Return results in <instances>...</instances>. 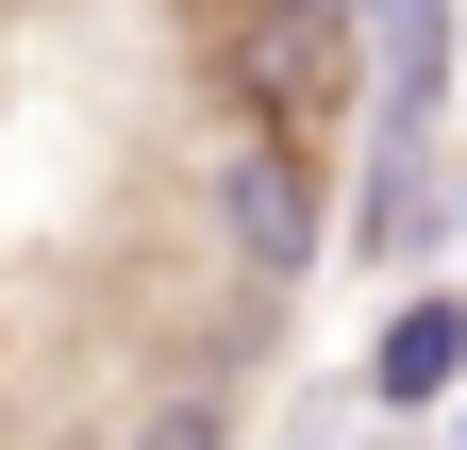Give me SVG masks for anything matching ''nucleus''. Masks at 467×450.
<instances>
[{
  "label": "nucleus",
  "mask_w": 467,
  "mask_h": 450,
  "mask_svg": "<svg viewBox=\"0 0 467 450\" xmlns=\"http://www.w3.org/2000/svg\"><path fill=\"white\" fill-rule=\"evenodd\" d=\"M201 84L234 100V134H284V150L334 167L350 100H384L368 0H217V17H201Z\"/></svg>",
  "instance_id": "f257e3e1"
},
{
  "label": "nucleus",
  "mask_w": 467,
  "mask_h": 450,
  "mask_svg": "<svg viewBox=\"0 0 467 450\" xmlns=\"http://www.w3.org/2000/svg\"><path fill=\"white\" fill-rule=\"evenodd\" d=\"M217 234L251 251V284H301V267H317V234H334L317 150H284V134H217Z\"/></svg>",
  "instance_id": "f03ea898"
},
{
  "label": "nucleus",
  "mask_w": 467,
  "mask_h": 450,
  "mask_svg": "<svg viewBox=\"0 0 467 450\" xmlns=\"http://www.w3.org/2000/svg\"><path fill=\"white\" fill-rule=\"evenodd\" d=\"M451 384H467V301H434V284H418V301L368 333V401H384V417H434Z\"/></svg>",
  "instance_id": "7ed1b4c3"
},
{
  "label": "nucleus",
  "mask_w": 467,
  "mask_h": 450,
  "mask_svg": "<svg viewBox=\"0 0 467 450\" xmlns=\"http://www.w3.org/2000/svg\"><path fill=\"white\" fill-rule=\"evenodd\" d=\"M350 251H368V267H418V251H434V118H384V167H368Z\"/></svg>",
  "instance_id": "20e7f679"
},
{
  "label": "nucleus",
  "mask_w": 467,
  "mask_h": 450,
  "mask_svg": "<svg viewBox=\"0 0 467 450\" xmlns=\"http://www.w3.org/2000/svg\"><path fill=\"white\" fill-rule=\"evenodd\" d=\"M451 34H467V0H368V67H384V118H434V100H451Z\"/></svg>",
  "instance_id": "39448f33"
},
{
  "label": "nucleus",
  "mask_w": 467,
  "mask_h": 450,
  "mask_svg": "<svg viewBox=\"0 0 467 450\" xmlns=\"http://www.w3.org/2000/svg\"><path fill=\"white\" fill-rule=\"evenodd\" d=\"M134 450H217V401H167V417H150Z\"/></svg>",
  "instance_id": "423d86ee"
},
{
  "label": "nucleus",
  "mask_w": 467,
  "mask_h": 450,
  "mask_svg": "<svg viewBox=\"0 0 467 450\" xmlns=\"http://www.w3.org/2000/svg\"><path fill=\"white\" fill-rule=\"evenodd\" d=\"M451 217H467V184H451Z\"/></svg>",
  "instance_id": "0eeeda50"
}]
</instances>
